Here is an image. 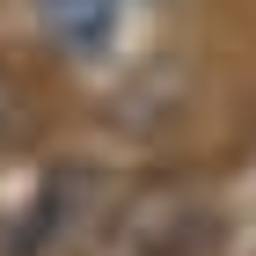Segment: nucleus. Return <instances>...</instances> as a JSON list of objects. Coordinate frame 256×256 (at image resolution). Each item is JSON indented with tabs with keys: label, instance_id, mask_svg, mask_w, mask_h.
Returning a JSON list of instances; mask_svg holds the SVG:
<instances>
[{
	"label": "nucleus",
	"instance_id": "f257e3e1",
	"mask_svg": "<svg viewBox=\"0 0 256 256\" xmlns=\"http://www.w3.org/2000/svg\"><path fill=\"white\" fill-rule=\"evenodd\" d=\"M190 242H198V205L183 190H146L102 220L96 256H183Z\"/></svg>",
	"mask_w": 256,
	"mask_h": 256
},
{
	"label": "nucleus",
	"instance_id": "f03ea898",
	"mask_svg": "<svg viewBox=\"0 0 256 256\" xmlns=\"http://www.w3.org/2000/svg\"><path fill=\"white\" fill-rule=\"evenodd\" d=\"M44 30L66 52H102L118 30V0H44Z\"/></svg>",
	"mask_w": 256,
	"mask_h": 256
}]
</instances>
